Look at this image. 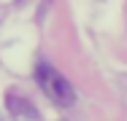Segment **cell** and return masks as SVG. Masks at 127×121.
<instances>
[{
  "mask_svg": "<svg viewBox=\"0 0 127 121\" xmlns=\"http://www.w3.org/2000/svg\"><path fill=\"white\" fill-rule=\"evenodd\" d=\"M35 81H38L41 92L49 97L54 105L68 108V105H73V102H76L73 83H70V81H68L62 73L57 70V67H51L49 62H41V65L35 67Z\"/></svg>",
  "mask_w": 127,
  "mask_h": 121,
  "instance_id": "obj_1",
  "label": "cell"
}]
</instances>
